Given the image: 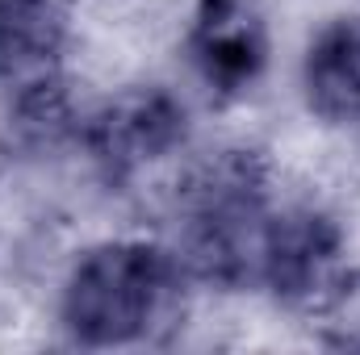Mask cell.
<instances>
[{
    "label": "cell",
    "instance_id": "6",
    "mask_svg": "<svg viewBox=\"0 0 360 355\" xmlns=\"http://www.w3.org/2000/svg\"><path fill=\"white\" fill-rule=\"evenodd\" d=\"M184 55L214 96H248L269 72V25L252 0H197L184 25Z\"/></svg>",
    "mask_w": 360,
    "mask_h": 355
},
{
    "label": "cell",
    "instance_id": "8",
    "mask_svg": "<svg viewBox=\"0 0 360 355\" xmlns=\"http://www.w3.org/2000/svg\"><path fill=\"white\" fill-rule=\"evenodd\" d=\"M314 322L323 326V343L327 347L360 351V272H352L344 280V288L331 297V305Z\"/></svg>",
    "mask_w": 360,
    "mask_h": 355
},
{
    "label": "cell",
    "instance_id": "2",
    "mask_svg": "<svg viewBox=\"0 0 360 355\" xmlns=\"http://www.w3.org/2000/svg\"><path fill=\"white\" fill-rule=\"evenodd\" d=\"M272 209V172L260 151L226 147L201 159L176 188L172 251L188 280L226 293L256 288Z\"/></svg>",
    "mask_w": 360,
    "mask_h": 355
},
{
    "label": "cell",
    "instance_id": "1",
    "mask_svg": "<svg viewBox=\"0 0 360 355\" xmlns=\"http://www.w3.org/2000/svg\"><path fill=\"white\" fill-rule=\"evenodd\" d=\"M188 272L172 247L109 239L89 247L59 288V330L72 347L113 351L155 343L184 314Z\"/></svg>",
    "mask_w": 360,
    "mask_h": 355
},
{
    "label": "cell",
    "instance_id": "7",
    "mask_svg": "<svg viewBox=\"0 0 360 355\" xmlns=\"http://www.w3.org/2000/svg\"><path fill=\"white\" fill-rule=\"evenodd\" d=\"M306 109L327 126H360V13L331 17L302 55Z\"/></svg>",
    "mask_w": 360,
    "mask_h": 355
},
{
    "label": "cell",
    "instance_id": "4",
    "mask_svg": "<svg viewBox=\"0 0 360 355\" xmlns=\"http://www.w3.org/2000/svg\"><path fill=\"white\" fill-rule=\"evenodd\" d=\"M80 142L101 176L122 184L164 163L188 142V109L160 84H130L80 121Z\"/></svg>",
    "mask_w": 360,
    "mask_h": 355
},
{
    "label": "cell",
    "instance_id": "5",
    "mask_svg": "<svg viewBox=\"0 0 360 355\" xmlns=\"http://www.w3.org/2000/svg\"><path fill=\"white\" fill-rule=\"evenodd\" d=\"M63 38L59 0H0V92L30 130L59 126L68 117Z\"/></svg>",
    "mask_w": 360,
    "mask_h": 355
},
{
    "label": "cell",
    "instance_id": "3",
    "mask_svg": "<svg viewBox=\"0 0 360 355\" xmlns=\"http://www.w3.org/2000/svg\"><path fill=\"white\" fill-rule=\"evenodd\" d=\"M348 276H352L348 239L327 209L319 205L272 209L256 288H264L276 305L293 314L319 318Z\"/></svg>",
    "mask_w": 360,
    "mask_h": 355
}]
</instances>
